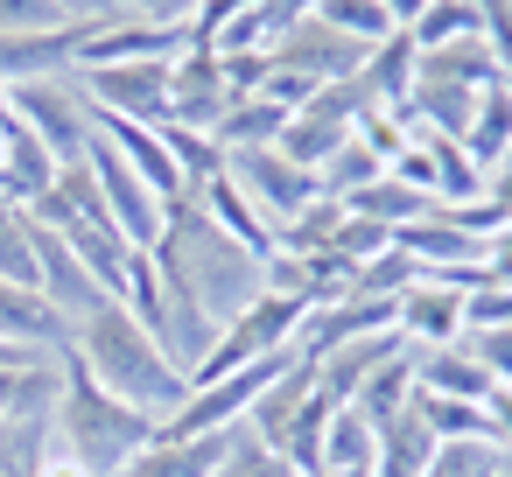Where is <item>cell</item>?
<instances>
[{
  "label": "cell",
  "mask_w": 512,
  "mask_h": 477,
  "mask_svg": "<svg viewBox=\"0 0 512 477\" xmlns=\"http://www.w3.org/2000/svg\"><path fill=\"white\" fill-rule=\"evenodd\" d=\"M71 344H78V358L92 365V379H99L106 393H120L127 407H141L148 421H169V414L190 400V379L169 365V351H162V344L141 330V316L120 309V302L85 309V316L71 323Z\"/></svg>",
  "instance_id": "cell-1"
},
{
  "label": "cell",
  "mask_w": 512,
  "mask_h": 477,
  "mask_svg": "<svg viewBox=\"0 0 512 477\" xmlns=\"http://www.w3.org/2000/svg\"><path fill=\"white\" fill-rule=\"evenodd\" d=\"M50 435L92 470V477H120L148 442H155V421L141 407H127L120 393H106L92 379V365L78 358V344L57 351V407H50Z\"/></svg>",
  "instance_id": "cell-2"
},
{
  "label": "cell",
  "mask_w": 512,
  "mask_h": 477,
  "mask_svg": "<svg viewBox=\"0 0 512 477\" xmlns=\"http://www.w3.org/2000/svg\"><path fill=\"white\" fill-rule=\"evenodd\" d=\"M155 267L162 274H176L218 323L225 316H239L253 295H260V253H246L239 239H225L211 218H204V204L183 190V197H169V225H162V246H155Z\"/></svg>",
  "instance_id": "cell-3"
},
{
  "label": "cell",
  "mask_w": 512,
  "mask_h": 477,
  "mask_svg": "<svg viewBox=\"0 0 512 477\" xmlns=\"http://www.w3.org/2000/svg\"><path fill=\"white\" fill-rule=\"evenodd\" d=\"M8 106H15V127H29L57 162H85V141H92V99H85L78 71L22 78V85H8Z\"/></svg>",
  "instance_id": "cell-4"
},
{
  "label": "cell",
  "mask_w": 512,
  "mask_h": 477,
  "mask_svg": "<svg viewBox=\"0 0 512 477\" xmlns=\"http://www.w3.org/2000/svg\"><path fill=\"white\" fill-rule=\"evenodd\" d=\"M85 169H92V183H99V204H106V218L120 225V239L127 246H141V253H155L162 246V225H169V204L120 162V148L92 127V141H85Z\"/></svg>",
  "instance_id": "cell-5"
},
{
  "label": "cell",
  "mask_w": 512,
  "mask_h": 477,
  "mask_svg": "<svg viewBox=\"0 0 512 477\" xmlns=\"http://www.w3.org/2000/svg\"><path fill=\"white\" fill-rule=\"evenodd\" d=\"M358 113H372V99H365V85L358 78H344V85H323L309 106H295L288 113V127H281V155L295 162V169H316V162H330L351 134H358Z\"/></svg>",
  "instance_id": "cell-6"
},
{
  "label": "cell",
  "mask_w": 512,
  "mask_h": 477,
  "mask_svg": "<svg viewBox=\"0 0 512 477\" xmlns=\"http://www.w3.org/2000/svg\"><path fill=\"white\" fill-rule=\"evenodd\" d=\"M169 57H134V64H85L78 85L92 99V113H120L141 127H169Z\"/></svg>",
  "instance_id": "cell-7"
},
{
  "label": "cell",
  "mask_w": 512,
  "mask_h": 477,
  "mask_svg": "<svg viewBox=\"0 0 512 477\" xmlns=\"http://www.w3.org/2000/svg\"><path fill=\"white\" fill-rule=\"evenodd\" d=\"M225 176L253 197V211H260L274 232H281L295 211H309V204H316V176H309V169H295L281 148H232V155H225Z\"/></svg>",
  "instance_id": "cell-8"
},
{
  "label": "cell",
  "mask_w": 512,
  "mask_h": 477,
  "mask_svg": "<svg viewBox=\"0 0 512 477\" xmlns=\"http://www.w3.org/2000/svg\"><path fill=\"white\" fill-rule=\"evenodd\" d=\"M365 57H372L365 43L337 36V29H330V22H316V15H309V22H295V29L267 50V64H274V71H288V78H302V85H316V92H323V85L358 78V71H365Z\"/></svg>",
  "instance_id": "cell-9"
},
{
  "label": "cell",
  "mask_w": 512,
  "mask_h": 477,
  "mask_svg": "<svg viewBox=\"0 0 512 477\" xmlns=\"http://www.w3.org/2000/svg\"><path fill=\"white\" fill-rule=\"evenodd\" d=\"M232 78H225V57L218 50H183L176 71H169V127H197V134H218V120L232 113Z\"/></svg>",
  "instance_id": "cell-10"
},
{
  "label": "cell",
  "mask_w": 512,
  "mask_h": 477,
  "mask_svg": "<svg viewBox=\"0 0 512 477\" xmlns=\"http://www.w3.org/2000/svg\"><path fill=\"white\" fill-rule=\"evenodd\" d=\"M393 330H400L407 351H449V344H463V330H470V295H463V288H442V281L421 274V281L400 295Z\"/></svg>",
  "instance_id": "cell-11"
},
{
  "label": "cell",
  "mask_w": 512,
  "mask_h": 477,
  "mask_svg": "<svg viewBox=\"0 0 512 477\" xmlns=\"http://www.w3.org/2000/svg\"><path fill=\"white\" fill-rule=\"evenodd\" d=\"M155 344L169 351V365L183 372V379H197V365L211 358V344H218V316L176 281V274H162V316H155Z\"/></svg>",
  "instance_id": "cell-12"
},
{
  "label": "cell",
  "mask_w": 512,
  "mask_h": 477,
  "mask_svg": "<svg viewBox=\"0 0 512 477\" xmlns=\"http://www.w3.org/2000/svg\"><path fill=\"white\" fill-rule=\"evenodd\" d=\"M183 50H197L190 29H162V22L120 15L113 29H99V36L78 43V64H71V71H85V64H134V57H169V64H176Z\"/></svg>",
  "instance_id": "cell-13"
},
{
  "label": "cell",
  "mask_w": 512,
  "mask_h": 477,
  "mask_svg": "<svg viewBox=\"0 0 512 477\" xmlns=\"http://www.w3.org/2000/svg\"><path fill=\"white\" fill-rule=\"evenodd\" d=\"M92 127L120 148V162L169 204V197H183V169H176V155H169V141H162V127H141V120H120V113H92Z\"/></svg>",
  "instance_id": "cell-14"
},
{
  "label": "cell",
  "mask_w": 512,
  "mask_h": 477,
  "mask_svg": "<svg viewBox=\"0 0 512 477\" xmlns=\"http://www.w3.org/2000/svg\"><path fill=\"white\" fill-rule=\"evenodd\" d=\"M0 337H15L43 358H57L71 344V323L57 316V302L43 288H15V281H0Z\"/></svg>",
  "instance_id": "cell-15"
},
{
  "label": "cell",
  "mask_w": 512,
  "mask_h": 477,
  "mask_svg": "<svg viewBox=\"0 0 512 477\" xmlns=\"http://www.w3.org/2000/svg\"><path fill=\"white\" fill-rule=\"evenodd\" d=\"M57 155L29 134V127H8L0 134V204H15V211H29L50 183H57Z\"/></svg>",
  "instance_id": "cell-16"
},
{
  "label": "cell",
  "mask_w": 512,
  "mask_h": 477,
  "mask_svg": "<svg viewBox=\"0 0 512 477\" xmlns=\"http://www.w3.org/2000/svg\"><path fill=\"white\" fill-rule=\"evenodd\" d=\"M36 267H43V295L57 302V316L64 323H78L85 309H99L106 295L92 288V274L78 267V253L64 246V232H50V225H36Z\"/></svg>",
  "instance_id": "cell-17"
},
{
  "label": "cell",
  "mask_w": 512,
  "mask_h": 477,
  "mask_svg": "<svg viewBox=\"0 0 512 477\" xmlns=\"http://www.w3.org/2000/svg\"><path fill=\"white\" fill-rule=\"evenodd\" d=\"M85 29H36V36H0V85H22V78H57L78 64Z\"/></svg>",
  "instance_id": "cell-18"
},
{
  "label": "cell",
  "mask_w": 512,
  "mask_h": 477,
  "mask_svg": "<svg viewBox=\"0 0 512 477\" xmlns=\"http://www.w3.org/2000/svg\"><path fill=\"white\" fill-rule=\"evenodd\" d=\"M393 351H407V344H400V330L351 337V344H337V351H323V358H316V386H323V393L344 407V400H351V393H358V386H365V379H372V372H379Z\"/></svg>",
  "instance_id": "cell-19"
},
{
  "label": "cell",
  "mask_w": 512,
  "mask_h": 477,
  "mask_svg": "<svg viewBox=\"0 0 512 477\" xmlns=\"http://www.w3.org/2000/svg\"><path fill=\"white\" fill-rule=\"evenodd\" d=\"M435 449H442V435L421 421V407L407 400L386 428H379V449H372V477H421L428 463H435Z\"/></svg>",
  "instance_id": "cell-20"
},
{
  "label": "cell",
  "mask_w": 512,
  "mask_h": 477,
  "mask_svg": "<svg viewBox=\"0 0 512 477\" xmlns=\"http://www.w3.org/2000/svg\"><path fill=\"white\" fill-rule=\"evenodd\" d=\"M190 197L204 204V218H211L225 239H239V246H246V253H260V260L274 253V225L253 211V197H246L232 176H211V183H204V190H190Z\"/></svg>",
  "instance_id": "cell-21"
},
{
  "label": "cell",
  "mask_w": 512,
  "mask_h": 477,
  "mask_svg": "<svg viewBox=\"0 0 512 477\" xmlns=\"http://www.w3.org/2000/svg\"><path fill=\"white\" fill-rule=\"evenodd\" d=\"M414 78L463 85V92H491V85H505V71L491 64V50H484L477 36H463V43H442V50H421V57H414Z\"/></svg>",
  "instance_id": "cell-22"
},
{
  "label": "cell",
  "mask_w": 512,
  "mask_h": 477,
  "mask_svg": "<svg viewBox=\"0 0 512 477\" xmlns=\"http://www.w3.org/2000/svg\"><path fill=\"white\" fill-rule=\"evenodd\" d=\"M414 57H421V50H414V36H407V29H393V36L365 57V71H358L365 99H372V106H386V113H400V106H407V92H414Z\"/></svg>",
  "instance_id": "cell-23"
},
{
  "label": "cell",
  "mask_w": 512,
  "mask_h": 477,
  "mask_svg": "<svg viewBox=\"0 0 512 477\" xmlns=\"http://www.w3.org/2000/svg\"><path fill=\"white\" fill-rule=\"evenodd\" d=\"M309 393H316V365H309V358H288V365H281V372L267 379V393L253 400L246 428H253V435H260V442L274 449V435H281V428L295 421V407H302Z\"/></svg>",
  "instance_id": "cell-24"
},
{
  "label": "cell",
  "mask_w": 512,
  "mask_h": 477,
  "mask_svg": "<svg viewBox=\"0 0 512 477\" xmlns=\"http://www.w3.org/2000/svg\"><path fill=\"white\" fill-rule=\"evenodd\" d=\"M225 442H232V428L225 435H197V442H148L120 477H211L225 463Z\"/></svg>",
  "instance_id": "cell-25"
},
{
  "label": "cell",
  "mask_w": 512,
  "mask_h": 477,
  "mask_svg": "<svg viewBox=\"0 0 512 477\" xmlns=\"http://www.w3.org/2000/svg\"><path fill=\"white\" fill-rule=\"evenodd\" d=\"M414 386H421V358H414V351H393V358H386V365H379V372H372L344 407H358L372 428H386V421L414 400Z\"/></svg>",
  "instance_id": "cell-26"
},
{
  "label": "cell",
  "mask_w": 512,
  "mask_h": 477,
  "mask_svg": "<svg viewBox=\"0 0 512 477\" xmlns=\"http://www.w3.org/2000/svg\"><path fill=\"white\" fill-rule=\"evenodd\" d=\"M281 127H288V106L281 99H267V92H246V99H232V113L218 120V148L232 155V148H274L281 141Z\"/></svg>",
  "instance_id": "cell-27"
},
{
  "label": "cell",
  "mask_w": 512,
  "mask_h": 477,
  "mask_svg": "<svg viewBox=\"0 0 512 477\" xmlns=\"http://www.w3.org/2000/svg\"><path fill=\"white\" fill-rule=\"evenodd\" d=\"M463 148H470L477 169H498V162L512 155V85L477 92V120H470V134H463Z\"/></svg>",
  "instance_id": "cell-28"
},
{
  "label": "cell",
  "mask_w": 512,
  "mask_h": 477,
  "mask_svg": "<svg viewBox=\"0 0 512 477\" xmlns=\"http://www.w3.org/2000/svg\"><path fill=\"white\" fill-rule=\"evenodd\" d=\"M344 211H358V218H372V225H386V232H400V225H414V218H428L435 204L414 190V183H400V176H379V183H365L358 197H344Z\"/></svg>",
  "instance_id": "cell-29"
},
{
  "label": "cell",
  "mask_w": 512,
  "mask_h": 477,
  "mask_svg": "<svg viewBox=\"0 0 512 477\" xmlns=\"http://www.w3.org/2000/svg\"><path fill=\"white\" fill-rule=\"evenodd\" d=\"M414 358H421V393H442V400H484V393H491L484 365H477L463 344H449V351H414Z\"/></svg>",
  "instance_id": "cell-30"
},
{
  "label": "cell",
  "mask_w": 512,
  "mask_h": 477,
  "mask_svg": "<svg viewBox=\"0 0 512 477\" xmlns=\"http://www.w3.org/2000/svg\"><path fill=\"white\" fill-rule=\"evenodd\" d=\"M372 449H379V428H372L358 407H337L330 428H323V456H316V470H372ZM316 470H309V477H316Z\"/></svg>",
  "instance_id": "cell-31"
},
{
  "label": "cell",
  "mask_w": 512,
  "mask_h": 477,
  "mask_svg": "<svg viewBox=\"0 0 512 477\" xmlns=\"http://www.w3.org/2000/svg\"><path fill=\"white\" fill-rule=\"evenodd\" d=\"M309 176H316V197L344 204V197H358L365 183H379V176H386V162H379V155H372V148H365V141L351 134V141H344V148H337L330 162H316Z\"/></svg>",
  "instance_id": "cell-32"
},
{
  "label": "cell",
  "mask_w": 512,
  "mask_h": 477,
  "mask_svg": "<svg viewBox=\"0 0 512 477\" xmlns=\"http://www.w3.org/2000/svg\"><path fill=\"white\" fill-rule=\"evenodd\" d=\"M330 414H337V400H330V393L316 386V393H309V400L295 407V421H288V428L274 435V449H281V456H288V463H295L302 477H309V470H316V456H323V428H330Z\"/></svg>",
  "instance_id": "cell-33"
},
{
  "label": "cell",
  "mask_w": 512,
  "mask_h": 477,
  "mask_svg": "<svg viewBox=\"0 0 512 477\" xmlns=\"http://www.w3.org/2000/svg\"><path fill=\"white\" fill-rule=\"evenodd\" d=\"M0 281L43 288V267H36V218H29V211H8V204H0Z\"/></svg>",
  "instance_id": "cell-34"
},
{
  "label": "cell",
  "mask_w": 512,
  "mask_h": 477,
  "mask_svg": "<svg viewBox=\"0 0 512 477\" xmlns=\"http://www.w3.org/2000/svg\"><path fill=\"white\" fill-rule=\"evenodd\" d=\"M414 281H421V260H414V253H407V246L393 239L386 253H372V260H365V267L351 274V295H379V302H400V295H407Z\"/></svg>",
  "instance_id": "cell-35"
},
{
  "label": "cell",
  "mask_w": 512,
  "mask_h": 477,
  "mask_svg": "<svg viewBox=\"0 0 512 477\" xmlns=\"http://www.w3.org/2000/svg\"><path fill=\"white\" fill-rule=\"evenodd\" d=\"M414 407H421V421H428L442 442H491L484 400H442V393H421V386H414Z\"/></svg>",
  "instance_id": "cell-36"
},
{
  "label": "cell",
  "mask_w": 512,
  "mask_h": 477,
  "mask_svg": "<svg viewBox=\"0 0 512 477\" xmlns=\"http://www.w3.org/2000/svg\"><path fill=\"white\" fill-rule=\"evenodd\" d=\"M316 22H330L337 36H351V43H365V50H379V43L393 36L386 0H316Z\"/></svg>",
  "instance_id": "cell-37"
},
{
  "label": "cell",
  "mask_w": 512,
  "mask_h": 477,
  "mask_svg": "<svg viewBox=\"0 0 512 477\" xmlns=\"http://www.w3.org/2000/svg\"><path fill=\"white\" fill-rule=\"evenodd\" d=\"M414 50H442V43H463L477 36V0H428V8L407 22Z\"/></svg>",
  "instance_id": "cell-38"
},
{
  "label": "cell",
  "mask_w": 512,
  "mask_h": 477,
  "mask_svg": "<svg viewBox=\"0 0 512 477\" xmlns=\"http://www.w3.org/2000/svg\"><path fill=\"white\" fill-rule=\"evenodd\" d=\"M211 477H302V470H295L281 449H267V442L239 421V428H232V442H225V463H218Z\"/></svg>",
  "instance_id": "cell-39"
},
{
  "label": "cell",
  "mask_w": 512,
  "mask_h": 477,
  "mask_svg": "<svg viewBox=\"0 0 512 477\" xmlns=\"http://www.w3.org/2000/svg\"><path fill=\"white\" fill-rule=\"evenodd\" d=\"M162 141H169V155H176V169H183V190H204L211 176H225V148H218L211 134H197V127H162Z\"/></svg>",
  "instance_id": "cell-40"
},
{
  "label": "cell",
  "mask_w": 512,
  "mask_h": 477,
  "mask_svg": "<svg viewBox=\"0 0 512 477\" xmlns=\"http://www.w3.org/2000/svg\"><path fill=\"white\" fill-rule=\"evenodd\" d=\"M337 225H344V204H330V197H316L309 211H295L281 232H274V246L281 253H330V239H337Z\"/></svg>",
  "instance_id": "cell-41"
},
{
  "label": "cell",
  "mask_w": 512,
  "mask_h": 477,
  "mask_svg": "<svg viewBox=\"0 0 512 477\" xmlns=\"http://www.w3.org/2000/svg\"><path fill=\"white\" fill-rule=\"evenodd\" d=\"M50 449V421H0V477H36Z\"/></svg>",
  "instance_id": "cell-42"
},
{
  "label": "cell",
  "mask_w": 512,
  "mask_h": 477,
  "mask_svg": "<svg viewBox=\"0 0 512 477\" xmlns=\"http://www.w3.org/2000/svg\"><path fill=\"white\" fill-rule=\"evenodd\" d=\"M463 351L484 365L491 386H512V330H498V323H470V330H463Z\"/></svg>",
  "instance_id": "cell-43"
},
{
  "label": "cell",
  "mask_w": 512,
  "mask_h": 477,
  "mask_svg": "<svg viewBox=\"0 0 512 477\" xmlns=\"http://www.w3.org/2000/svg\"><path fill=\"white\" fill-rule=\"evenodd\" d=\"M477 43H484L491 64L512 78V0H477Z\"/></svg>",
  "instance_id": "cell-44"
},
{
  "label": "cell",
  "mask_w": 512,
  "mask_h": 477,
  "mask_svg": "<svg viewBox=\"0 0 512 477\" xmlns=\"http://www.w3.org/2000/svg\"><path fill=\"white\" fill-rule=\"evenodd\" d=\"M36 29H64L57 0H0V36H36Z\"/></svg>",
  "instance_id": "cell-45"
},
{
  "label": "cell",
  "mask_w": 512,
  "mask_h": 477,
  "mask_svg": "<svg viewBox=\"0 0 512 477\" xmlns=\"http://www.w3.org/2000/svg\"><path fill=\"white\" fill-rule=\"evenodd\" d=\"M57 15H64V29H85V36H99V29H113L120 15H134L127 0H57Z\"/></svg>",
  "instance_id": "cell-46"
},
{
  "label": "cell",
  "mask_w": 512,
  "mask_h": 477,
  "mask_svg": "<svg viewBox=\"0 0 512 477\" xmlns=\"http://www.w3.org/2000/svg\"><path fill=\"white\" fill-rule=\"evenodd\" d=\"M127 8L141 15V22H162V29H190L211 0H127Z\"/></svg>",
  "instance_id": "cell-47"
},
{
  "label": "cell",
  "mask_w": 512,
  "mask_h": 477,
  "mask_svg": "<svg viewBox=\"0 0 512 477\" xmlns=\"http://www.w3.org/2000/svg\"><path fill=\"white\" fill-rule=\"evenodd\" d=\"M484 421H491V449H512V386L484 393Z\"/></svg>",
  "instance_id": "cell-48"
},
{
  "label": "cell",
  "mask_w": 512,
  "mask_h": 477,
  "mask_svg": "<svg viewBox=\"0 0 512 477\" xmlns=\"http://www.w3.org/2000/svg\"><path fill=\"white\" fill-rule=\"evenodd\" d=\"M470 323H498V330H512V288H484V295H470Z\"/></svg>",
  "instance_id": "cell-49"
},
{
  "label": "cell",
  "mask_w": 512,
  "mask_h": 477,
  "mask_svg": "<svg viewBox=\"0 0 512 477\" xmlns=\"http://www.w3.org/2000/svg\"><path fill=\"white\" fill-rule=\"evenodd\" d=\"M36 477H92V470H85V463H78V456L50 435V449H43V470H36Z\"/></svg>",
  "instance_id": "cell-50"
},
{
  "label": "cell",
  "mask_w": 512,
  "mask_h": 477,
  "mask_svg": "<svg viewBox=\"0 0 512 477\" xmlns=\"http://www.w3.org/2000/svg\"><path fill=\"white\" fill-rule=\"evenodd\" d=\"M36 365H57V358L29 351V344H15V337H0V372H36Z\"/></svg>",
  "instance_id": "cell-51"
},
{
  "label": "cell",
  "mask_w": 512,
  "mask_h": 477,
  "mask_svg": "<svg viewBox=\"0 0 512 477\" xmlns=\"http://www.w3.org/2000/svg\"><path fill=\"white\" fill-rule=\"evenodd\" d=\"M484 197H491L498 211H512V155H505L498 169H484Z\"/></svg>",
  "instance_id": "cell-52"
},
{
  "label": "cell",
  "mask_w": 512,
  "mask_h": 477,
  "mask_svg": "<svg viewBox=\"0 0 512 477\" xmlns=\"http://www.w3.org/2000/svg\"><path fill=\"white\" fill-rule=\"evenodd\" d=\"M421 8H428V0H386V15H393V29H407V22H414Z\"/></svg>",
  "instance_id": "cell-53"
},
{
  "label": "cell",
  "mask_w": 512,
  "mask_h": 477,
  "mask_svg": "<svg viewBox=\"0 0 512 477\" xmlns=\"http://www.w3.org/2000/svg\"><path fill=\"white\" fill-rule=\"evenodd\" d=\"M15 127V106H8V85H0V134H8Z\"/></svg>",
  "instance_id": "cell-54"
},
{
  "label": "cell",
  "mask_w": 512,
  "mask_h": 477,
  "mask_svg": "<svg viewBox=\"0 0 512 477\" xmlns=\"http://www.w3.org/2000/svg\"><path fill=\"white\" fill-rule=\"evenodd\" d=\"M316 477H372V470H316Z\"/></svg>",
  "instance_id": "cell-55"
},
{
  "label": "cell",
  "mask_w": 512,
  "mask_h": 477,
  "mask_svg": "<svg viewBox=\"0 0 512 477\" xmlns=\"http://www.w3.org/2000/svg\"><path fill=\"white\" fill-rule=\"evenodd\" d=\"M491 477H505V470H491Z\"/></svg>",
  "instance_id": "cell-56"
},
{
  "label": "cell",
  "mask_w": 512,
  "mask_h": 477,
  "mask_svg": "<svg viewBox=\"0 0 512 477\" xmlns=\"http://www.w3.org/2000/svg\"><path fill=\"white\" fill-rule=\"evenodd\" d=\"M505 85H512V78H505Z\"/></svg>",
  "instance_id": "cell-57"
}]
</instances>
